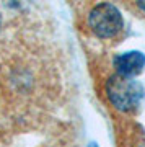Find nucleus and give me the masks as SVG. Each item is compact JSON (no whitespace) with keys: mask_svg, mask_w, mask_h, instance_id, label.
<instances>
[{"mask_svg":"<svg viewBox=\"0 0 145 147\" xmlns=\"http://www.w3.org/2000/svg\"><path fill=\"white\" fill-rule=\"evenodd\" d=\"M0 31H2V13H0Z\"/></svg>","mask_w":145,"mask_h":147,"instance_id":"nucleus-5","label":"nucleus"},{"mask_svg":"<svg viewBox=\"0 0 145 147\" xmlns=\"http://www.w3.org/2000/svg\"><path fill=\"white\" fill-rule=\"evenodd\" d=\"M106 96L116 110L130 113L140 105L144 98V87L134 77L114 74L106 82Z\"/></svg>","mask_w":145,"mask_h":147,"instance_id":"nucleus-1","label":"nucleus"},{"mask_svg":"<svg viewBox=\"0 0 145 147\" xmlns=\"http://www.w3.org/2000/svg\"><path fill=\"white\" fill-rule=\"evenodd\" d=\"M145 67V56L140 51H129L116 56L114 59V69L116 74L126 75V77H137Z\"/></svg>","mask_w":145,"mask_h":147,"instance_id":"nucleus-3","label":"nucleus"},{"mask_svg":"<svg viewBox=\"0 0 145 147\" xmlns=\"http://www.w3.org/2000/svg\"><path fill=\"white\" fill-rule=\"evenodd\" d=\"M87 25L99 39H114L124 30V18L113 3L101 2L88 11Z\"/></svg>","mask_w":145,"mask_h":147,"instance_id":"nucleus-2","label":"nucleus"},{"mask_svg":"<svg viewBox=\"0 0 145 147\" xmlns=\"http://www.w3.org/2000/svg\"><path fill=\"white\" fill-rule=\"evenodd\" d=\"M135 5L139 7V10L145 13V0H135Z\"/></svg>","mask_w":145,"mask_h":147,"instance_id":"nucleus-4","label":"nucleus"}]
</instances>
